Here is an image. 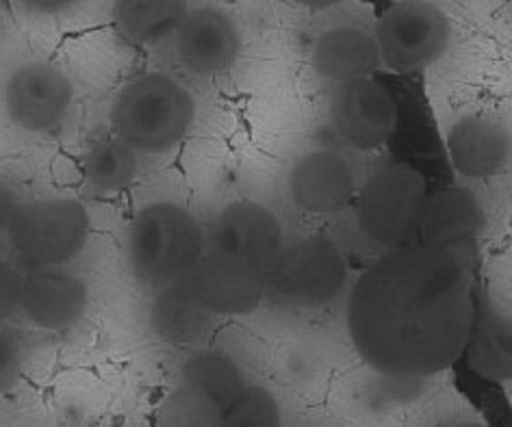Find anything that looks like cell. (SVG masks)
I'll return each instance as SVG.
<instances>
[{
	"mask_svg": "<svg viewBox=\"0 0 512 427\" xmlns=\"http://www.w3.org/2000/svg\"><path fill=\"white\" fill-rule=\"evenodd\" d=\"M476 313L463 245L411 243L358 276L345 328L374 373L428 380L463 358Z\"/></svg>",
	"mask_w": 512,
	"mask_h": 427,
	"instance_id": "1",
	"label": "cell"
},
{
	"mask_svg": "<svg viewBox=\"0 0 512 427\" xmlns=\"http://www.w3.org/2000/svg\"><path fill=\"white\" fill-rule=\"evenodd\" d=\"M428 198L426 178L406 161H387L365 174L350 209V235L358 248L378 256L415 243Z\"/></svg>",
	"mask_w": 512,
	"mask_h": 427,
	"instance_id": "2",
	"label": "cell"
},
{
	"mask_svg": "<svg viewBox=\"0 0 512 427\" xmlns=\"http://www.w3.org/2000/svg\"><path fill=\"white\" fill-rule=\"evenodd\" d=\"M204 256L207 226L178 202H148L126 228V265L142 282L174 284L183 280Z\"/></svg>",
	"mask_w": 512,
	"mask_h": 427,
	"instance_id": "3",
	"label": "cell"
},
{
	"mask_svg": "<svg viewBox=\"0 0 512 427\" xmlns=\"http://www.w3.org/2000/svg\"><path fill=\"white\" fill-rule=\"evenodd\" d=\"M196 98L165 72H146L128 81L111 105L113 135L137 154L174 150L196 124Z\"/></svg>",
	"mask_w": 512,
	"mask_h": 427,
	"instance_id": "4",
	"label": "cell"
},
{
	"mask_svg": "<svg viewBox=\"0 0 512 427\" xmlns=\"http://www.w3.org/2000/svg\"><path fill=\"white\" fill-rule=\"evenodd\" d=\"M3 232L24 269H63L87 248L92 217L70 196L18 200Z\"/></svg>",
	"mask_w": 512,
	"mask_h": 427,
	"instance_id": "5",
	"label": "cell"
},
{
	"mask_svg": "<svg viewBox=\"0 0 512 427\" xmlns=\"http://www.w3.org/2000/svg\"><path fill=\"white\" fill-rule=\"evenodd\" d=\"M267 289L289 308H328L350 291L348 258L337 241L306 237L287 245L267 267Z\"/></svg>",
	"mask_w": 512,
	"mask_h": 427,
	"instance_id": "6",
	"label": "cell"
},
{
	"mask_svg": "<svg viewBox=\"0 0 512 427\" xmlns=\"http://www.w3.org/2000/svg\"><path fill=\"white\" fill-rule=\"evenodd\" d=\"M374 35L384 68L415 74L434 66L450 48L452 22L439 5L400 0L382 11Z\"/></svg>",
	"mask_w": 512,
	"mask_h": 427,
	"instance_id": "7",
	"label": "cell"
},
{
	"mask_svg": "<svg viewBox=\"0 0 512 427\" xmlns=\"http://www.w3.org/2000/svg\"><path fill=\"white\" fill-rule=\"evenodd\" d=\"M400 107L391 89L376 79H361L332 87L328 126L339 148L376 152L398 131Z\"/></svg>",
	"mask_w": 512,
	"mask_h": 427,
	"instance_id": "8",
	"label": "cell"
},
{
	"mask_svg": "<svg viewBox=\"0 0 512 427\" xmlns=\"http://www.w3.org/2000/svg\"><path fill=\"white\" fill-rule=\"evenodd\" d=\"M365 174L352 152L343 148H311L291 163L287 193L304 215L332 217L352 209Z\"/></svg>",
	"mask_w": 512,
	"mask_h": 427,
	"instance_id": "9",
	"label": "cell"
},
{
	"mask_svg": "<svg viewBox=\"0 0 512 427\" xmlns=\"http://www.w3.org/2000/svg\"><path fill=\"white\" fill-rule=\"evenodd\" d=\"M174 284L200 313L211 319L252 315L270 295L267 269L209 252Z\"/></svg>",
	"mask_w": 512,
	"mask_h": 427,
	"instance_id": "10",
	"label": "cell"
},
{
	"mask_svg": "<svg viewBox=\"0 0 512 427\" xmlns=\"http://www.w3.org/2000/svg\"><path fill=\"white\" fill-rule=\"evenodd\" d=\"M74 102L70 76L48 61H24L9 74L5 111L20 131L53 135L66 124Z\"/></svg>",
	"mask_w": 512,
	"mask_h": 427,
	"instance_id": "11",
	"label": "cell"
},
{
	"mask_svg": "<svg viewBox=\"0 0 512 427\" xmlns=\"http://www.w3.org/2000/svg\"><path fill=\"white\" fill-rule=\"evenodd\" d=\"M280 217L261 202H230L207 224V252L267 269L287 248Z\"/></svg>",
	"mask_w": 512,
	"mask_h": 427,
	"instance_id": "12",
	"label": "cell"
},
{
	"mask_svg": "<svg viewBox=\"0 0 512 427\" xmlns=\"http://www.w3.org/2000/svg\"><path fill=\"white\" fill-rule=\"evenodd\" d=\"M170 42L178 66L198 79L233 68L243 48L239 24L217 7L191 9Z\"/></svg>",
	"mask_w": 512,
	"mask_h": 427,
	"instance_id": "13",
	"label": "cell"
},
{
	"mask_svg": "<svg viewBox=\"0 0 512 427\" xmlns=\"http://www.w3.org/2000/svg\"><path fill=\"white\" fill-rule=\"evenodd\" d=\"M89 306L83 278L66 269H24L20 315L46 332H63L79 323Z\"/></svg>",
	"mask_w": 512,
	"mask_h": 427,
	"instance_id": "14",
	"label": "cell"
},
{
	"mask_svg": "<svg viewBox=\"0 0 512 427\" xmlns=\"http://www.w3.org/2000/svg\"><path fill=\"white\" fill-rule=\"evenodd\" d=\"M309 61L317 79L332 87L374 79L382 68L374 31L356 24H337L319 33L311 44Z\"/></svg>",
	"mask_w": 512,
	"mask_h": 427,
	"instance_id": "15",
	"label": "cell"
},
{
	"mask_svg": "<svg viewBox=\"0 0 512 427\" xmlns=\"http://www.w3.org/2000/svg\"><path fill=\"white\" fill-rule=\"evenodd\" d=\"M447 154L454 170L467 180L495 178L512 161V135L486 115H463L447 131Z\"/></svg>",
	"mask_w": 512,
	"mask_h": 427,
	"instance_id": "16",
	"label": "cell"
},
{
	"mask_svg": "<svg viewBox=\"0 0 512 427\" xmlns=\"http://www.w3.org/2000/svg\"><path fill=\"white\" fill-rule=\"evenodd\" d=\"M486 226V204L480 193L465 185L428 193L419 217L415 243L463 245Z\"/></svg>",
	"mask_w": 512,
	"mask_h": 427,
	"instance_id": "17",
	"label": "cell"
},
{
	"mask_svg": "<svg viewBox=\"0 0 512 427\" xmlns=\"http://www.w3.org/2000/svg\"><path fill=\"white\" fill-rule=\"evenodd\" d=\"M465 365L480 380L512 382V317L497 306H478L465 345Z\"/></svg>",
	"mask_w": 512,
	"mask_h": 427,
	"instance_id": "18",
	"label": "cell"
},
{
	"mask_svg": "<svg viewBox=\"0 0 512 427\" xmlns=\"http://www.w3.org/2000/svg\"><path fill=\"white\" fill-rule=\"evenodd\" d=\"M178 384L217 401L226 408L250 384L237 356L226 349L202 347L191 352L178 367Z\"/></svg>",
	"mask_w": 512,
	"mask_h": 427,
	"instance_id": "19",
	"label": "cell"
},
{
	"mask_svg": "<svg viewBox=\"0 0 512 427\" xmlns=\"http://www.w3.org/2000/svg\"><path fill=\"white\" fill-rule=\"evenodd\" d=\"M189 11L185 0H118L111 7V18L128 42L146 46L172 40Z\"/></svg>",
	"mask_w": 512,
	"mask_h": 427,
	"instance_id": "20",
	"label": "cell"
},
{
	"mask_svg": "<svg viewBox=\"0 0 512 427\" xmlns=\"http://www.w3.org/2000/svg\"><path fill=\"white\" fill-rule=\"evenodd\" d=\"M83 183L92 196H111L133 187L139 174V154L118 137H105L87 148Z\"/></svg>",
	"mask_w": 512,
	"mask_h": 427,
	"instance_id": "21",
	"label": "cell"
},
{
	"mask_svg": "<svg viewBox=\"0 0 512 427\" xmlns=\"http://www.w3.org/2000/svg\"><path fill=\"white\" fill-rule=\"evenodd\" d=\"M209 321L211 317L200 313L176 284H168V289L152 304V326L163 339H170L174 343L198 339L207 330Z\"/></svg>",
	"mask_w": 512,
	"mask_h": 427,
	"instance_id": "22",
	"label": "cell"
},
{
	"mask_svg": "<svg viewBox=\"0 0 512 427\" xmlns=\"http://www.w3.org/2000/svg\"><path fill=\"white\" fill-rule=\"evenodd\" d=\"M283 404L263 384L250 382L224 408V427H283Z\"/></svg>",
	"mask_w": 512,
	"mask_h": 427,
	"instance_id": "23",
	"label": "cell"
},
{
	"mask_svg": "<svg viewBox=\"0 0 512 427\" xmlns=\"http://www.w3.org/2000/svg\"><path fill=\"white\" fill-rule=\"evenodd\" d=\"M161 427H224V408L211 397L176 384L163 401Z\"/></svg>",
	"mask_w": 512,
	"mask_h": 427,
	"instance_id": "24",
	"label": "cell"
},
{
	"mask_svg": "<svg viewBox=\"0 0 512 427\" xmlns=\"http://www.w3.org/2000/svg\"><path fill=\"white\" fill-rule=\"evenodd\" d=\"M426 380H404L378 375L374 382L365 388L363 404L371 414H389L402 406H411L413 399L424 391Z\"/></svg>",
	"mask_w": 512,
	"mask_h": 427,
	"instance_id": "25",
	"label": "cell"
},
{
	"mask_svg": "<svg viewBox=\"0 0 512 427\" xmlns=\"http://www.w3.org/2000/svg\"><path fill=\"white\" fill-rule=\"evenodd\" d=\"M280 373L293 386H309L322 378L324 354L313 345H293L280 358Z\"/></svg>",
	"mask_w": 512,
	"mask_h": 427,
	"instance_id": "26",
	"label": "cell"
},
{
	"mask_svg": "<svg viewBox=\"0 0 512 427\" xmlns=\"http://www.w3.org/2000/svg\"><path fill=\"white\" fill-rule=\"evenodd\" d=\"M22 287H24V269L5 263L3 274H0V317H3V321L20 313Z\"/></svg>",
	"mask_w": 512,
	"mask_h": 427,
	"instance_id": "27",
	"label": "cell"
},
{
	"mask_svg": "<svg viewBox=\"0 0 512 427\" xmlns=\"http://www.w3.org/2000/svg\"><path fill=\"white\" fill-rule=\"evenodd\" d=\"M22 367V352H20V343L18 336L7 328V323L3 326V334H0V380H3V391L14 384L18 378Z\"/></svg>",
	"mask_w": 512,
	"mask_h": 427,
	"instance_id": "28",
	"label": "cell"
},
{
	"mask_svg": "<svg viewBox=\"0 0 512 427\" xmlns=\"http://www.w3.org/2000/svg\"><path fill=\"white\" fill-rule=\"evenodd\" d=\"M79 5L70 0H35V3H24V9H29L35 16H63L70 14Z\"/></svg>",
	"mask_w": 512,
	"mask_h": 427,
	"instance_id": "29",
	"label": "cell"
},
{
	"mask_svg": "<svg viewBox=\"0 0 512 427\" xmlns=\"http://www.w3.org/2000/svg\"><path fill=\"white\" fill-rule=\"evenodd\" d=\"M443 427H489L482 421H476V419H460V421H454V423H447Z\"/></svg>",
	"mask_w": 512,
	"mask_h": 427,
	"instance_id": "30",
	"label": "cell"
}]
</instances>
